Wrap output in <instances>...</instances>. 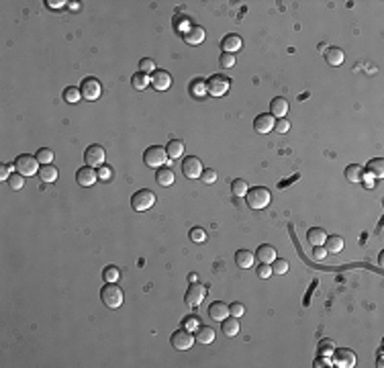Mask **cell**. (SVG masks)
I'll list each match as a JSON object with an SVG mask.
<instances>
[{"instance_id": "cell-1", "label": "cell", "mask_w": 384, "mask_h": 368, "mask_svg": "<svg viewBox=\"0 0 384 368\" xmlns=\"http://www.w3.org/2000/svg\"><path fill=\"white\" fill-rule=\"evenodd\" d=\"M245 199H247L249 209H253V211H260V209H266V207L270 205L272 195H270V191H268V189H264V187H253V189H249V191H247Z\"/></svg>"}, {"instance_id": "cell-2", "label": "cell", "mask_w": 384, "mask_h": 368, "mask_svg": "<svg viewBox=\"0 0 384 368\" xmlns=\"http://www.w3.org/2000/svg\"><path fill=\"white\" fill-rule=\"evenodd\" d=\"M101 299H103V303L109 307V309H119V307L123 305L125 295H123V291H121V287L117 283H107L103 287V291H101Z\"/></svg>"}, {"instance_id": "cell-3", "label": "cell", "mask_w": 384, "mask_h": 368, "mask_svg": "<svg viewBox=\"0 0 384 368\" xmlns=\"http://www.w3.org/2000/svg\"><path fill=\"white\" fill-rule=\"evenodd\" d=\"M143 162H145V166L155 168V170L162 168V166L168 162V151H166V147H159V145L147 147L145 153H143Z\"/></svg>"}, {"instance_id": "cell-4", "label": "cell", "mask_w": 384, "mask_h": 368, "mask_svg": "<svg viewBox=\"0 0 384 368\" xmlns=\"http://www.w3.org/2000/svg\"><path fill=\"white\" fill-rule=\"evenodd\" d=\"M231 88V80L223 74H213L209 80H207V92L211 97H223L227 95Z\"/></svg>"}, {"instance_id": "cell-5", "label": "cell", "mask_w": 384, "mask_h": 368, "mask_svg": "<svg viewBox=\"0 0 384 368\" xmlns=\"http://www.w3.org/2000/svg\"><path fill=\"white\" fill-rule=\"evenodd\" d=\"M39 160L37 156H29V153H21V156L15 160V170L23 176H33L39 172Z\"/></svg>"}, {"instance_id": "cell-6", "label": "cell", "mask_w": 384, "mask_h": 368, "mask_svg": "<svg viewBox=\"0 0 384 368\" xmlns=\"http://www.w3.org/2000/svg\"><path fill=\"white\" fill-rule=\"evenodd\" d=\"M80 92H82V99H86V101L92 103V101H96V99L103 95V86H101V82L96 80L94 76H88V78L82 80Z\"/></svg>"}, {"instance_id": "cell-7", "label": "cell", "mask_w": 384, "mask_h": 368, "mask_svg": "<svg viewBox=\"0 0 384 368\" xmlns=\"http://www.w3.org/2000/svg\"><path fill=\"white\" fill-rule=\"evenodd\" d=\"M205 299H207V287L201 285V283H190V287L186 291V297H184V301H186V305L190 307V309L199 307Z\"/></svg>"}, {"instance_id": "cell-8", "label": "cell", "mask_w": 384, "mask_h": 368, "mask_svg": "<svg viewBox=\"0 0 384 368\" xmlns=\"http://www.w3.org/2000/svg\"><path fill=\"white\" fill-rule=\"evenodd\" d=\"M153 205H155V195H153L151 191H147V189H141V191H137V193L131 197V207H133L135 211H139V213L151 209Z\"/></svg>"}, {"instance_id": "cell-9", "label": "cell", "mask_w": 384, "mask_h": 368, "mask_svg": "<svg viewBox=\"0 0 384 368\" xmlns=\"http://www.w3.org/2000/svg\"><path fill=\"white\" fill-rule=\"evenodd\" d=\"M170 342H172V346H174L176 350L184 352V350H190V348H192V344H195V337H192V333H190L188 329H176V331L172 333V337H170Z\"/></svg>"}, {"instance_id": "cell-10", "label": "cell", "mask_w": 384, "mask_h": 368, "mask_svg": "<svg viewBox=\"0 0 384 368\" xmlns=\"http://www.w3.org/2000/svg\"><path fill=\"white\" fill-rule=\"evenodd\" d=\"M105 158H107V151L103 145H90L86 151H84V160H86V166H103L105 164Z\"/></svg>"}, {"instance_id": "cell-11", "label": "cell", "mask_w": 384, "mask_h": 368, "mask_svg": "<svg viewBox=\"0 0 384 368\" xmlns=\"http://www.w3.org/2000/svg\"><path fill=\"white\" fill-rule=\"evenodd\" d=\"M333 364L339 366V368H354L356 366V354L351 352L349 348H339V350H333Z\"/></svg>"}, {"instance_id": "cell-12", "label": "cell", "mask_w": 384, "mask_h": 368, "mask_svg": "<svg viewBox=\"0 0 384 368\" xmlns=\"http://www.w3.org/2000/svg\"><path fill=\"white\" fill-rule=\"evenodd\" d=\"M203 170H205V168H203V162H201L199 158H195V156H190V158H186V160L182 162V172H184V176L190 178V180L201 178Z\"/></svg>"}, {"instance_id": "cell-13", "label": "cell", "mask_w": 384, "mask_h": 368, "mask_svg": "<svg viewBox=\"0 0 384 368\" xmlns=\"http://www.w3.org/2000/svg\"><path fill=\"white\" fill-rule=\"evenodd\" d=\"M149 82H151V86H153L155 90H168V88L172 86V76H170V72H166V70H155V72L151 74Z\"/></svg>"}, {"instance_id": "cell-14", "label": "cell", "mask_w": 384, "mask_h": 368, "mask_svg": "<svg viewBox=\"0 0 384 368\" xmlns=\"http://www.w3.org/2000/svg\"><path fill=\"white\" fill-rule=\"evenodd\" d=\"M184 41L188 45H201L205 41V29L201 25H190L184 31Z\"/></svg>"}, {"instance_id": "cell-15", "label": "cell", "mask_w": 384, "mask_h": 368, "mask_svg": "<svg viewBox=\"0 0 384 368\" xmlns=\"http://www.w3.org/2000/svg\"><path fill=\"white\" fill-rule=\"evenodd\" d=\"M76 180L80 187H94V182L99 180V174H96V170L92 166H84L76 172Z\"/></svg>"}, {"instance_id": "cell-16", "label": "cell", "mask_w": 384, "mask_h": 368, "mask_svg": "<svg viewBox=\"0 0 384 368\" xmlns=\"http://www.w3.org/2000/svg\"><path fill=\"white\" fill-rule=\"evenodd\" d=\"M241 37L237 35V33H229V35H225L221 39V49H223V53H233L235 55V51H239L241 49Z\"/></svg>"}, {"instance_id": "cell-17", "label": "cell", "mask_w": 384, "mask_h": 368, "mask_svg": "<svg viewBox=\"0 0 384 368\" xmlns=\"http://www.w3.org/2000/svg\"><path fill=\"white\" fill-rule=\"evenodd\" d=\"M274 125H276V119L272 115H258V119L253 121V129L258 133H262V135L270 133L274 129Z\"/></svg>"}, {"instance_id": "cell-18", "label": "cell", "mask_w": 384, "mask_h": 368, "mask_svg": "<svg viewBox=\"0 0 384 368\" xmlns=\"http://www.w3.org/2000/svg\"><path fill=\"white\" fill-rule=\"evenodd\" d=\"M209 315H211V319H215V321H223V319L229 315V307L223 303V301H215V303L209 305Z\"/></svg>"}, {"instance_id": "cell-19", "label": "cell", "mask_w": 384, "mask_h": 368, "mask_svg": "<svg viewBox=\"0 0 384 368\" xmlns=\"http://www.w3.org/2000/svg\"><path fill=\"white\" fill-rule=\"evenodd\" d=\"M255 258H258L260 264H272L276 260V250H274V245L270 243H262L258 252H255Z\"/></svg>"}, {"instance_id": "cell-20", "label": "cell", "mask_w": 384, "mask_h": 368, "mask_svg": "<svg viewBox=\"0 0 384 368\" xmlns=\"http://www.w3.org/2000/svg\"><path fill=\"white\" fill-rule=\"evenodd\" d=\"M270 115L274 117V119H284L286 117V113H288V101L286 99H282V97H276L272 103H270Z\"/></svg>"}, {"instance_id": "cell-21", "label": "cell", "mask_w": 384, "mask_h": 368, "mask_svg": "<svg viewBox=\"0 0 384 368\" xmlns=\"http://www.w3.org/2000/svg\"><path fill=\"white\" fill-rule=\"evenodd\" d=\"M155 180H157V184L159 187H172L174 184V180H176V176H174V170L172 168H157V172H155Z\"/></svg>"}, {"instance_id": "cell-22", "label": "cell", "mask_w": 384, "mask_h": 368, "mask_svg": "<svg viewBox=\"0 0 384 368\" xmlns=\"http://www.w3.org/2000/svg\"><path fill=\"white\" fill-rule=\"evenodd\" d=\"M364 176H366V170H364L360 164H349V166L345 168V178H347V182L358 184V182L364 180Z\"/></svg>"}, {"instance_id": "cell-23", "label": "cell", "mask_w": 384, "mask_h": 368, "mask_svg": "<svg viewBox=\"0 0 384 368\" xmlns=\"http://www.w3.org/2000/svg\"><path fill=\"white\" fill-rule=\"evenodd\" d=\"M221 329H223V333H225L227 337L237 335V333L241 331V327H239V319H237V317H225V319L221 321Z\"/></svg>"}, {"instance_id": "cell-24", "label": "cell", "mask_w": 384, "mask_h": 368, "mask_svg": "<svg viewBox=\"0 0 384 368\" xmlns=\"http://www.w3.org/2000/svg\"><path fill=\"white\" fill-rule=\"evenodd\" d=\"M195 340L199 342V344H211L213 340H215V329L213 327H209V325H199L197 327V333H195Z\"/></svg>"}, {"instance_id": "cell-25", "label": "cell", "mask_w": 384, "mask_h": 368, "mask_svg": "<svg viewBox=\"0 0 384 368\" xmlns=\"http://www.w3.org/2000/svg\"><path fill=\"white\" fill-rule=\"evenodd\" d=\"M307 239L311 245H323L325 239H327V231L323 227H311L307 231Z\"/></svg>"}, {"instance_id": "cell-26", "label": "cell", "mask_w": 384, "mask_h": 368, "mask_svg": "<svg viewBox=\"0 0 384 368\" xmlns=\"http://www.w3.org/2000/svg\"><path fill=\"white\" fill-rule=\"evenodd\" d=\"M253 262H255V254H253V252H249V250H237V254H235V264H237L239 268H251Z\"/></svg>"}, {"instance_id": "cell-27", "label": "cell", "mask_w": 384, "mask_h": 368, "mask_svg": "<svg viewBox=\"0 0 384 368\" xmlns=\"http://www.w3.org/2000/svg\"><path fill=\"white\" fill-rule=\"evenodd\" d=\"M343 57H345V53H343L341 47H329V49L325 51V59H327L329 66H341V64H343Z\"/></svg>"}, {"instance_id": "cell-28", "label": "cell", "mask_w": 384, "mask_h": 368, "mask_svg": "<svg viewBox=\"0 0 384 368\" xmlns=\"http://www.w3.org/2000/svg\"><path fill=\"white\" fill-rule=\"evenodd\" d=\"M37 174H39L41 182H45V184H51V182L57 180V168H55L53 164H43Z\"/></svg>"}, {"instance_id": "cell-29", "label": "cell", "mask_w": 384, "mask_h": 368, "mask_svg": "<svg viewBox=\"0 0 384 368\" xmlns=\"http://www.w3.org/2000/svg\"><path fill=\"white\" fill-rule=\"evenodd\" d=\"M325 250L327 254H339L343 250V237L339 235H327L325 239Z\"/></svg>"}, {"instance_id": "cell-30", "label": "cell", "mask_w": 384, "mask_h": 368, "mask_svg": "<svg viewBox=\"0 0 384 368\" xmlns=\"http://www.w3.org/2000/svg\"><path fill=\"white\" fill-rule=\"evenodd\" d=\"M166 151H168V158H170V160H178V158L184 156V143H182L180 139H172V141L168 143Z\"/></svg>"}, {"instance_id": "cell-31", "label": "cell", "mask_w": 384, "mask_h": 368, "mask_svg": "<svg viewBox=\"0 0 384 368\" xmlns=\"http://www.w3.org/2000/svg\"><path fill=\"white\" fill-rule=\"evenodd\" d=\"M366 172H368L370 176L382 178V176H384V160H382V158H374V160H370L368 166H366Z\"/></svg>"}, {"instance_id": "cell-32", "label": "cell", "mask_w": 384, "mask_h": 368, "mask_svg": "<svg viewBox=\"0 0 384 368\" xmlns=\"http://www.w3.org/2000/svg\"><path fill=\"white\" fill-rule=\"evenodd\" d=\"M63 101L66 103H70V105H78L80 103V99H82V92H80V88L78 86H68V88H63Z\"/></svg>"}, {"instance_id": "cell-33", "label": "cell", "mask_w": 384, "mask_h": 368, "mask_svg": "<svg viewBox=\"0 0 384 368\" xmlns=\"http://www.w3.org/2000/svg\"><path fill=\"white\" fill-rule=\"evenodd\" d=\"M247 191H249V187H247V182H245V180L235 178V180L231 182V193H233V197H245Z\"/></svg>"}, {"instance_id": "cell-34", "label": "cell", "mask_w": 384, "mask_h": 368, "mask_svg": "<svg viewBox=\"0 0 384 368\" xmlns=\"http://www.w3.org/2000/svg\"><path fill=\"white\" fill-rule=\"evenodd\" d=\"M190 92L195 97H205L207 95V80H201V78H197L195 82H190Z\"/></svg>"}, {"instance_id": "cell-35", "label": "cell", "mask_w": 384, "mask_h": 368, "mask_svg": "<svg viewBox=\"0 0 384 368\" xmlns=\"http://www.w3.org/2000/svg\"><path fill=\"white\" fill-rule=\"evenodd\" d=\"M131 84H133V88H135V90H145V88H147V84H149V78H147V74L137 72V74H133V76H131Z\"/></svg>"}, {"instance_id": "cell-36", "label": "cell", "mask_w": 384, "mask_h": 368, "mask_svg": "<svg viewBox=\"0 0 384 368\" xmlns=\"http://www.w3.org/2000/svg\"><path fill=\"white\" fill-rule=\"evenodd\" d=\"M119 276H121V272H119L117 266H107V268L103 270V279H105V283H117V281H119Z\"/></svg>"}, {"instance_id": "cell-37", "label": "cell", "mask_w": 384, "mask_h": 368, "mask_svg": "<svg viewBox=\"0 0 384 368\" xmlns=\"http://www.w3.org/2000/svg\"><path fill=\"white\" fill-rule=\"evenodd\" d=\"M335 350V342L333 340H321L319 342V356H331Z\"/></svg>"}, {"instance_id": "cell-38", "label": "cell", "mask_w": 384, "mask_h": 368, "mask_svg": "<svg viewBox=\"0 0 384 368\" xmlns=\"http://www.w3.org/2000/svg\"><path fill=\"white\" fill-rule=\"evenodd\" d=\"M23 184H25V176H23V174H19V172L11 174V178H9V187H11L13 191H21V189H23Z\"/></svg>"}, {"instance_id": "cell-39", "label": "cell", "mask_w": 384, "mask_h": 368, "mask_svg": "<svg viewBox=\"0 0 384 368\" xmlns=\"http://www.w3.org/2000/svg\"><path fill=\"white\" fill-rule=\"evenodd\" d=\"M37 160H39L41 166H43V164H51V160H53V151H51L49 147H41V149L37 151Z\"/></svg>"}, {"instance_id": "cell-40", "label": "cell", "mask_w": 384, "mask_h": 368, "mask_svg": "<svg viewBox=\"0 0 384 368\" xmlns=\"http://www.w3.org/2000/svg\"><path fill=\"white\" fill-rule=\"evenodd\" d=\"M270 266H272V272H274V274H286V272H288V262L282 260V258H276Z\"/></svg>"}, {"instance_id": "cell-41", "label": "cell", "mask_w": 384, "mask_h": 368, "mask_svg": "<svg viewBox=\"0 0 384 368\" xmlns=\"http://www.w3.org/2000/svg\"><path fill=\"white\" fill-rule=\"evenodd\" d=\"M219 66L221 68H233L235 66V55L233 53H221V57H219Z\"/></svg>"}, {"instance_id": "cell-42", "label": "cell", "mask_w": 384, "mask_h": 368, "mask_svg": "<svg viewBox=\"0 0 384 368\" xmlns=\"http://www.w3.org/2000/svg\"><path fill=\"white\" fill-rule=\"evenodd\" d=\"M274 131H276V133H280V135L288 133V131H291V121H288V119H276Z\"/></svg>"}, {"instance_id": "cell-43", "label": "cell", "mask_w": 384, "mask_h": 368, "mask_svg": "<svg viewBox=\"0 0 384 368\" xmlns=\"http://www.w3.org/2000/svg\"><path fill=\"white\" fill-rule=\"evenodd\" d=\"M139 70L143 72V74H153L157 68H155V61L153 59H149V57H145V59H141L139 61Z\"/></svg>"}, {"instance_id": "cell-44", "label": "cell", "mask_w": 384, "mask_h": 368, "mask_svg": "<svg viewBox=\"0 0 384 368\" xmlns=\"http://www.w3.org/2000/svg\"><path fill=\"white\" fill-rule=\"evenodd\" d=\"M190 239L192 241H197V243H203L207 239V231L203 227H192L190 229Z\"/></svg>"}, {"instance_id": "cell-45", "label": "cell", "mask_w": 384, "mask_h": 368, "mask_svg": "<svg viewBox=\"0 0 384 368\" xmlns=\"http://www.w3.org/2000/svg\"><path fill=\"white\" fill-rule=\"evenodd\" d=\"M201 180H203V184H215V182H217V172L205 168L203 174H201Z\"/></svg>"}, {"instance_id": "cell-46", "label": "cell", "mask_w": 384, "mask_h": 368, "mask_svg": "<svg viewBox=\"0 0 384 368\" xmlns=\"http://www.w3.org/2000/svg\"><path fill=\"white\" fill-rule=\"evenodd\" d=\"M243 313H245V307L241 305V303H233V305H229V315H233V317H243Z\"/></svg>"}, {"instance_id": "cell-47", "label": "cell", "mask_w": 384, "mask_h": 368, "mask_svg": "<svg viewBox=\"0 0 384 368\" xmlns=\"http://www.w3.org/2000/svg\"><path fill=\"white\" fill-rule=\"evenodd\" d=\"M327 256V250L323 248V245H315V252H313V260L315 262H323Z\"/></svg>"}, {"instance_id": "cell-48", "label": "cell", "mask_w": 384, "mask_h": 368, "mask_svg": "<svg viewBox=\"0 0 384 368\" xmlns=\"http://www.w3.org/2000/svg\"><path fill=\"white\" fill-rule=\"evenodd\" d=\"M13 168H15V164L13 166L11 164H3V166H0V180H9L11 174H13Z\"/></svg>"}, {"instance_id": "cell-49", "label": "cell", "mask_w": 384, "mask_h": 368, "mask_svg": "<svg viewBox=\"0 0 384 368\" xmlns=\"http://www.w3.org/2000/svg\"><path fill=\"white\" fill-rule=\"evenodd\" d=\"M270 274H272V266L270 264H260L258 266V276H260V279H268Z\"/></svg>"}, {"instance_id": "cell-50", "label": "cell", "mask_w": 384, "mask_h": 368, "mask_svg": "<svg viewBox=\"0 0 384 368\" xmlns=\"http://www.w3.org/2000/svg\"><path fill=\"white\" fill-rule=\"evenodd\" d=\"M96 174H99V178H103V180H109V178H111V168L103 164L99 170H96Z\"/></svg>"}, {"instance_id": "cell-51", "label": "cell", "mask_w": 384, "mask_h": 368, "mask_svg": "<svg viewBox=\"0 0 384 368\" xmlns=\"http://www.w3.org/2000/svg\"><path fill=\"white\" fill-rule=\"evenodd\" d=\"M45 5H49L51 9H59L63 5H68V3H63V0H45Z\"/></svg>"}, {"instance_id": "cell-52", "label": "cell", "mask_w": 384, "mask_h": 368, "mask_svg": "<svg viewBox=\"0 0 384 368\" xmlns=\"http://www.w3.org/2000/svg\"><path fill=\"white\" fill-rule=\"evenodd\" d=\"M184 325H186V327H199V321H197L195 317H188V319L184 321Z\"/></svg>"}, {"instance_id": "cell-53", "label": "cell", "mask_w": 384, "mask_h": 368, "mask_svg": "<svg viewBox=\"0 0 384 368\" xmlns=\"http://www.w3.org/2000/svg\"><path fill=\"white\" fill-rule=\"evenodd\" d=\"M362 182H366V189H374V176H364Z\"/></svg>"}]
</instances>
